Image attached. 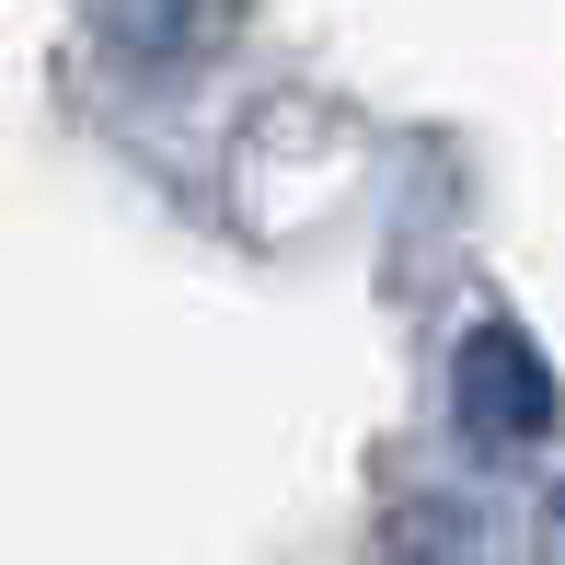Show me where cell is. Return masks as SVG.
Returning <instances> with one entry per match:
<instances>
[{"mask_svg":"<svg viewBox=\"0 0 565 565\" xmlns=\"http://www.w3.org/2000/svg\"><path fill=\"white\" fill-rule=\"evenodd\" d=\"M543 565H565V484L543 497Z\"/></svg>","mask_w":565,"mask_h":565,"instance_id":"7a4b0ae2","label":"cell"},{"mask_svg":"<svg viewBox=\"0 0 565 565\" xmlns=\"http://www.w3.org/2000/svg\"><path fill=\"white\" fill-rule=\"evenodd\" d=\"M450 416H461V439H484V450H531L554 427V370H543V347L520 335V323H473L450 358Z\"/></svg>","mask_w":565,"mask_h":565,"instance_id":"6da1fadb","label":"cell"}]
</instances>
